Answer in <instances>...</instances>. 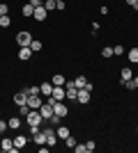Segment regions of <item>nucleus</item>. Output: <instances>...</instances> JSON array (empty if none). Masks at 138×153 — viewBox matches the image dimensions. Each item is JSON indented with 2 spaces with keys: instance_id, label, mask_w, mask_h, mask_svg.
Listing matches in <instances>:
<instances>
[{
  "instance_id": "1",
  "label": "nucleus",
  "mask_w": 138,
  "mask_h": 153,
  "mask_svg": "<svg viewBox=\"0 0 138 153\" xmlns=\"http://www.w3.org/2000/svg\"><path fill=\"white\" fill-rule=\"evenodd\" d=\"M26 121H28V128H39L41 121H44V117L39 114V110H30V114L26 117Z\"/></svg>"
},
{
  "instance_id": "2",
  "label": "nucleus",
  "mask_w": 138,
  "mask_h": 153,
  "mask_svg": "<svg viewBox=\"0 0 138 153\" xmlns=\"http://www.w3.org/2000/svg\"><path fill=\"white\" fill-rule=\"evenodd\" d=\"M30 41H32V34L26 30H21L19 34H16V44L19 46H30Z\"/></svg>"
},
{
  "instance_id": "3",
  "label": "nucleus",
  "mask_w": 138,
  "mask_h": 153,
  "mask_svg": "<svg viewBox=\"0 0 138 153\" xmlns=\"http://www.w3.org/2000/svg\"><path fill=\"white\" fill-rule=\"evenodd\" d=\"M44 135H46V146H55V142H58V133H55L53 128H44Z\"/></svg>"
},
{
  "instance_id": "4",
  "label": "nucleus",
  "mask_w": 138,
  "mask_h": 153,
  "mask_svg": "<svg viewBox=\"0 0 138 153\" xmlns=\"http://www.w3.org/2000/svg\"><path fill=\"white\" fill-rule=\"evenodd\" d=\"M53 98L55 101H65L67 98V94H65V85H53Z\"/></svg>"
},
{
  "instance_id": "5",
  "label": "nucleus",
  "mask_w": 138,
  "mask_h": 153,
  "mask_svg": "<svg viewBox=\"0 0 138 153\" xmlns=\"http://www.w3.org/2000/svg\"><path fill=\"white\" fill-rule=\"evenodd\" d=\"M76 101H78L81 105H87V103H90V89H87V87L78 89V96H76Z\"/></svg>"
},
{
  "instance_id": "6",
  "label": "nucleus",
  "mask_w": 138,
  "mask_h": 153,
  "mask_svg": "<svg viewBox=\"0 0 138 153\" xmlns=\"http://www.w3.org/2000/svg\"><path fill=\"white\" fill-rule=\"evenodd\" d=\"M53 112H55V114H60V117H67V114H69V108L65 105V101H58L55 105H53Z\"/></svg>"
},
{
  "instance_id": "7",
  "label": "nucleus",
  "mask_w": 138,
  "mask_h": 153,
  "mask_svg": "<svg viewBox=\"0 0 138 153\" xmlns=\"http://www.w3.org/2000/svg\"><path fill=\"white\" fill-rule=\"evenodd\" d=\"M28 108H32V110H39L41 108V98H39V94H32V96H28Z\"/></svg>"
},
{
  "instance_id": "8",
  "label": "nucleus",
  "mask_w": 138,
  "mask_h": 153,
  "mask_svg": "<svg viewBox=\"0 0 138 153\" xmlns=\"http://www.w3.org/2000/svg\"><path fill=\"white\" fill-rule=\"evenodd\" d=\"M39 114L44 117V121H46V119H51V114H53V105H51V103H41Z\"/></svg>"
},
{
  "instance_id": "9",
  "label": "nucleus",
  "mask_w": 138,
  "mask_h": 153,
  "mask_svg": "<svg viewBox=\"0 0 138 153\" xmlns=\"http://www.w3.org/2000/svg\"><path fill=\"white\" fill-rule=\"evenodd\" d=\"M0 149H2V151H5V153H12V151H19V149L14 146V140H7V137H5V140H2V142H0Z\"/></svg>"
},
{
  "instance_id": "10",
  "label": "nucleus",
  "mask_w": 138,
  "mask_h": 153,
  "mask_svg": "<svg viewBox=\"0 0 138 153\" xmlns=\"http://www.w3.org/2000/svg\"><path fill=\"white\" fill-rule=\"evenodd\" d=\"M30 57H32V48H30V46H21L19 59H23V62H26V59H30Z\"/></svg>"
},
{
  "instance_id": "11",
  "label": "nucleus",
  "mask_w": 138,
  "mask_h": 153,
  "mask_svg": "<svg viewBox=\"0 0 138 153\" xmlns=\"http://www.w3.org/2000/svg\"><path fill=\"white\" fill-rule=\"evenodd\" d=\"M46 16H48V12L44 9V5H41V7H37V9H35V14H32V19H35V21H44Z\"/></svg>"
},
{
  "instance_id": "12",
  "label": "nucleus",
  "mask_w": 138,
  "mask_h": 153,
  "mask_svg": "<svg viewBox=\"0 0 138 153\" xmlns=\"http://www.w3.org/2000/svg\"><path fill=\"white\" fill-rule=\"evenodd\" d=\"M131 78H133V71L131 69H122V73H120V82L124 85V82H129Z\"/></svg>"
},
{
  "instance_id": "13",
  "label": "nucleus",
  "mask_w": 138,
  "mask_h": 153,
  "mask_svg": "<svg viewBox=\"0 0 138 153\" xmlns=\"http://www.w3.org/2000/svg\"><path fill=\"white\" fill-rule=\"evenodd\" d=\"M26 144H28V137H26V135H16V137H14V146H16V149H23Z\"/></svg>"
},
{
  "instance_id": "14",
  "label": "nucleus",
  "mask_w": 138,
  "mask_h": 153,
  "mask_svg": "<svg viewBox=\"0 0 138 153\" xmlns=\"http://www.w3.org/2000/svg\"><path fill=\"white\" fill-rule=\"evenodd\" d=\"M26 101H28V94H26V91L14 94V103H16V105H26Z\"/></svg>"
},
{
  "instance_id": "15",
  "label": "nucleus",
  "mask_w": 138,
  "mask_h": 153,
  "mask_svg": "<svg viewBox=\"0 0 138 153\" xmlns=\"http://www.w3.org/2000/svg\"><path fill=\"white\" fill-rule=\"evenodd\" d=\"M39 91H41L44 96H51V94H53V85H51V82H41V85H39Z\"/></svg>"
},
{
  "instance_id": "16",
  "label": "nucleus",
  "mask_w": 138,
  "mask_h": 153,
  "mask_svg": "<svg viewBox=\"0 0 138 153\" xmlns=\"http://www.w3.org/2000/svg\"><path fill=\"white\" fill-rule=\"evenodd\" d=\"M55 133H58L60 140H67V137H69V128H67V126H58V128H55Z\"/></svg>"
},
{
  "instance_id": "17",
  "label": "nucleus",
  "mask_w": 138,
  "mask_h": 153,
  "mask_svg": "<svg viewBox=\"0 0 138 153\" xmlns=\"http://www.w3.org/2000/svg\"><path fill=\"white\" fill-rule=\"evenodd\" d=\"M21 14H23L26 19H30V16H32V14H35V7L30 5V2H28V5H23V9H21Z\"/></svg>"
},
{
  "instance_id": "18",
  "label": "nucleus",
  "mask_w": 138,
  "mask_h": 153,
  "mask_svg": "<svg viewBox=\"0 0 138 153\" xmlns=\"http://www.w3.org/2000/svg\"><path fill=\"white\" fill-rule=\"evenodd\" d=\"M62 119H65V117H60V114H55V112H53V114H51V119H46V121H51V126H55V128H58L60 123H62Z\"/></svg>"
},
{
  "instance_id": "19",
  "label": "nucleus",
  "mask_w": 138,
  "mask_h": 153,
  "mask_svg": "<svg viewBox=\"0 0 138 153\" xmlns=\"http://www.w3.org/2000/svg\"><path fill=\"white\" fill-rule=\"evenodd\" d=\"M7 128H12V130H16V128H21V119H19V117H12V119L7 121Z\"/></svg>"
},
{
  "instance_id": "20",
  "label": "nucleus",
  "mask_w": 138,
  "mask_h": 153,
  "mask_svg": "<svg viewBox=\"0 0 138 153\" xmlns=\"http://www.w3.org/2000/svg\"><path fill=\"white\" fill-rule=\"evenodd\" d=\"M74 85H76L78 89H83V87H87V78L85 76H78L76 80H74Z\"/></svg>"
},
{
  "instance_id": "21",
  "label": "nucleus",
  "mask_w": 138,
  "mask_h": 153,
  "mask_svg": "<svg viewBox=\"0 0 138 153\" xmlns=\"http://www.w3.org/2000/svg\"><path fill=\"white\" fill-rule=\"evenodd\" d=\"M55 7H58V0H44V9L46 12H53Z\"/></svg>"
},
{
  "instance_id": "22",
  "label": "nucleus",
  "mask_w": 138,
  "mask_h": 153,
  "mask_svg": "<svg viewBox=\"0 0 138 153\" xmlns=\"http://www.w3.org/2000/svg\"><path fill=\"white\" fill-rule=\"evenodd\" d=\"M127 57H129V62L138 64V48H131V51H129V55H127Z\"/></svg>"
},
{
  "instance_id": "23",
  "label": "nucleus",
  "mask_w": 138,
  "mask_h": 153,
  "mask_svg": "<svg viewBox=\"0 0 138 153\" xmlns=\"http://www.w3.org/2000/svg\"><path fill=\"white\" fill-rule=\"evenodd\" d=\"M9 25H12V19H9V14L0 16V27H9Z\"/></svg>"
},
{
  "instance_id": "24",
  "label": "nucleus",
  "mask_w": 138,
  "mask_h": 153,
  "mask_svg": "<svg viewBox=\"0 0 138 153\" xmlns=\"http://www.w3.org/2000/svg\"><path fill=\"white\" fill-rule=\"evenodd\" d=\"M30 48H32V53H39L41 51V41L39 39H32V41H30Z\"/></svg>"
},
{
  "instance_id": "25",
  "label": "nucleus",
  "mask_w": 138,
  "mask_h": 153,
  "mask_svg": "<svg viewBox=\"0 0 138 153\" xmlns=\"http://www.w3.org/2000/svg\"><path fill=\"white\" fill-rule=\"evenodd\" d=\"M30 110H32V108H28V103H26V105H19V114L28 117V114H30Z\"/></svg>"
},
{
  "instance_id": "26",
  "label": "nucleus",
  "mask_w": 138,
  "mask_h": 153,
  "mask_svg": "<svg viewBox=\"0 0 138 153\" xmlns=\"http://www.w3.org/2000/svg\"><path fill=\"white\" fill-rule=\"evenodd\" d=\"M67 80H65V76H60V73H55L53 76V85H65Z\"/></svg>"
},
{
  "instance_id": "27",
  "label": "nucleus",
  "mask_w": 138,
  "mask_h": 153,
  "mask_svg": "<svg viewBox=\"0 0 138 153\" xmlns=\"http://www.w3.org/2000/svg\"><path fill=\"white\" fill-rule=\"evenodd\" d=\"M74 151H76V153H87V144H76Z\"/></svg>"
},
{
  "instance_id": "28",
  "label": "nucleus",
  "mask_w": 138,
  "mask_h": 153,
  "mask_svg": "<svg viewBox=\"0 0 138 153\" xmlns=\"http://www.w3.org/2000/svg\"><path fill=\"white\" fill-rule=\"evenodd\" d=\"M65 146H69V149H74V146H76V140H74L72 135H69V137L65 140Z\"/></svg>"
},
{
  "instance_id": "29",
  "label": "nucleus",
  "mask_w": 138,
  "mask_h": 153,
  "mask_svg": "<svg viewBox=\"0 0 138 153\" xmlns=\"http://www.w3.org/2000/svg\"><path fill=\"white\" fill-rule=\"evenodd\" d=\"M5 14H9V5L0 2V16H5Z\"/></svg>"
},
{
  "instance_id": "30",
  "label": "nucleus",
  "mask_w": 138,
  "mask_h": 153,
  "mask_svg": "<svg viewBox=\"0 0 138 153\" xmlns=\"http://www.w3.org/2000/svg\"><path fill=\"white\" fill-rule=\"evenodd\" d=\"M101 55H104V57H113L115 53H113V48H108V46H106L104 51H101Z\"/></svg>"
},
{
  "instance_id": "31",
  "label": "nucleus",
  "mask_w": 138,
  "mask_h": 153,
  "mask_svg": "<svg viewBox=\"0 0 138 153\" xmlns=\"http://www.w3.org/2000/svg\"><path fill=\"white\" fill-rule=\"evenodd\" d=\"M124 87H127V89H129V91H133V89H136V85H133V78H131V80H129V82H124Z\"/></svg>"
},
{
  "instance_id": "32",
  "label": "nucleus",
  "mask_w": 138,
  "mask_h": 153,
  "mask_svg": "<svg viewBox=\"0 0 138 153\" xmlns=\"http://www.w3.org/2000/svg\"><path fill=\"white\" fill-rule=\"evenodd\" d=\"M30 5H32L35 9H37V7H41V5H44V0H30Z\"/></svg>"
},
{
  "instance_id": "33",
  "label": "nucleus",
  "mask_w": 138,
  "mask_h": 153,
  "mask_svg": "<svg viewBox=\"0 0 138 153\" xmlns=\"http://www.w3.org/2000/svg\"><path fill=\"white\" fill-rule=\"evenodd\" d=\"M85 144H87V153H92L94 149H97V144H94V142H85Z\"/></svg>"
},
{
  "instance_id": "34",
  "label": "nucleus",
  "mask_w": 138,
  "mask_h": 153,
  "mask_svg": "<svg viewBox=\"0 0 138 153\" xmlns=\"http://www.w3.org/2000/svg\"><path fill=\"white\" fill-rule=\"evenodd\" d=\"M113 53H115V55H122V53H124V48H122V46H115V48H113Z\"/></svg>"
},
{
  "instance_id": "35",
  "label": "nucleus",
  "mask_w": 138,
  "mask_h": 153,
  "mask_svg": "<svg viewBox=\"0 0 138 153\" xmlns=\"http://www.w3.org/2000/svg\"><path fill=\"white\" fill-rule=\"evenodd\" d=\"M5 128H7V121H0V137H2V133H5Z\"/></svg>"
},
{
  "instance_id": "36",
  "label": "nucleus",
  "mask_w": 138,
  "mask_h": 153,
  "mask_svg": "<svg viewBox=\"0 0 138 153\" xmlns=\"http://www.w3.org/2000/svg\"><path fill=\"white\" fill-rule=\"evenodd\" d=\"M124 2H127V5H131V7H133V5H138V0H124Z\"/></svg>"
},
{
  "instance_id": "37",
  "label": "nucleus",
  "mask_w": 138,
  "mask_h": 153,
  "mask_svg": "<svg viewBox=\"0 0 138 153\" xmlns=\"http://www.w3.org/2000/svg\"><path fill=\"white\" fill-rule=\"evenodd\" d=\"M133 85H136V89H138V76H133Z\"/></svg>"
},
{
  "instance_id": "38",
  "label": "nucleus",
  "mask_w": 138,
  "mask_h": 153,
  "mask_svg": "<svg viewBox=\"0 0 138 153\" xmlns=\"http://www.w3.org/2000/svg\"><path fill=\"white\" fill-rule=\"evenodd\" d=\"M136 133H138V128H136Z\"/></svg>"
}]
</instances>
